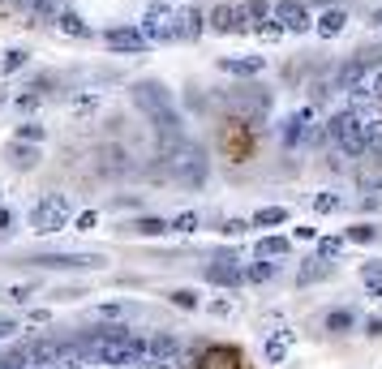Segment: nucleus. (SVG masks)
Listing matches in <instances>:
<instances>
[{
	"label": "nucleus",
	"mask_w": 382,
	"mask_h": 369,
	"mask_svg": "<svg viewBox=\"0 0 382 369\" xmlns=\"http://www.w3.org/2000/svg\"><path fill=\"white\" fill-rule=\"evenodd\" d=\"M163 172H168V181L185 185V189H202L206 185V150L189 138H177L163 146Z\"/></svg>",
	"instance_id": "1"
},
{
	"label": "nucleus",
	"mask_w": 382,
	"mask_h": 369,
	"mask_svg": "<svg viewBox=\"0 0 382 369\" xmlns=\"http://www.w3.org/2000/svg\"><path fill=\"white\" fill-rule=\"evenodd\" d=\"M133 103L146 112V121L168 138V142H177V138H185V125H181V112L172 108V99H168V90H163L159 82H133Z\"/></svg>",
	"instance_id": "2"
},
{
	"label": "nucleus",
	"mask_w": 382,
	"mask_h": 369,
	"mask_svg": "<svg viewBox=\"0 0 382 369\" xmlns=\"http://www.w3.org/2000/svg\"><path fill=\"white\" fill-rule=\"evenodd\" d=\"M86 356L95 365H142V339H133L125 327H103V335L86 339Z\"/></svg>",
	"instance_id": "3"
},
{
	"label": "nucleus",
	"mask_w": 382,
	"mask_h": 369,
	"mask_svg": "<svg viewBox=\"0 0 382 369\" xmlns=\"http://www.w3.org/2000/svg\"><path fill=\"white\" fill-rule=\"evenodd\" d=\"M326 138L335 142V155H348V159H357V155H365V116L344 108L335 112L331 121H326Z\"/></svg>",
	"instance_id": "4"
},
{
	"label": "nucleus",
	"mask_w": 382,
	"mask_h": 369,
	"mask_svg": "<svg viewBox=\"0 0 382 369\" xmlns=\"http://www.w3.org/2000/svg\"><path fill=\"white\" fill-rule=\"evenodd\" d=\"M69 219H73V206H69V198H65V193H47V198H39V202H35V210H30V228H35V232H43V236H52V232L69 228Z\"/></svg>",
	"instance_id": "5"
},
{
	"label": "nucleus",
	"mask_w": 382,
	"mask_h": 369,
	"mask_svg": "<svg viewBox=\"0 0 382 369\" xmlns=\"http://www.w3.org/2000/svg\"><path fill=\"white\" fill-rule=\"evenodd\" d=\"M228 108L237 116H245L249 125H258V121L270 116V90H262V86H237V90H228Z\"/></svg>",
	"instance_id": "6"
},
{
	"label": "nucleus",
	"mask_w": 382,
	"mask_h": 369,
	"mask_svg": "<svg viewBox=\"0 0 382 369\" xmlns=\"http://www.w3.org/2000/svg\"><path fill=\"white\" fill-rule=\"evenodd\" d=\"M142 365H150V369H181V339L177 335L142 339Z\"/></svg>",
	"instance_id": "7"
},
{
	"label": "nucleus",
	"mask_w": 382,
	"mask_h": 369,
	"mask_svg": "<svg viewBox=\"0 0 382 369\" xmlns=\"http://www.w3.org/2000/svg\"><path fill=\"white\" fill-rule=\"evenodd\" d=\"M142 35L150 39V43H168V39H177V9L172 5H150L146 9V18H142Z\"/></svg>",
	"instance_id": "8"
},
{
	"label": "nucleus",
	"mask_w": 382,
	"mask_h": 369,
	"mask_svg": "<svg viewBox=\"0 0 382 369\" xmlns=\"http://www.w3.org/2000/svg\"><path fill=\"white\" fill-rule=\"evenodd\" d=\"M35 267H47V271H95V267H103V253H39V258H30Z\"/></svg>",
	"instance_id": "9"
},
{
	"label": "nucleus",
	"mask_w": 382,
	"mask_h": 369,
	"mask_svg": "<svg viewBox=\"0 0 382 369\" xmlns=\"http://www.w3.org/2000/svg\"><path fill=\"white\" fill-rule=\"evenodd\" d=\"M95 168H99V176H125V172L133 168V159H129V150H125V146L107 142V146L95 150Z\"/></svg>",
	"instance_id": "10"
},
{
	"label": "nucleus",
	"mask_w": 382,
	"mask_h": 369,
	"mask_svg": "<svg viewBox=\"0 0 382 369\" xmlns=\"http://www.w3.org/2000/svg\"><path fill=\"white\" fill-rule=\"evenodd\" d=\"M331 86H335V90H348V95H352V90H361V86H369V65H365L361 52H357L352 61H344V65L335 69Z\"/></svg>",
	"instance_id": "11"
},
{
	"label": "nucleus",
	"mask_w": 382,
	"mask_h": 369,
	"mask_svg": "<svg viewBox=\"0 0 382 369\" xmlns=\"http://www.w3.org/2000/svg\"><path fill=\"white\" fill-rule=\"evenodd\" d=\"M103 43L112 47V52H146V35L142 26H112V30H103Z\"/></svg>",
	"instance_id": "12"
},
{
	"label": "nucleus",
	"mask_w": 382,
	"mask_h": 369,
	"mask_svg": "<svg viewBox=\"0 0 382 369\" xmlns=\"http://www.w3.org/2000/svg\"><path fill=\"white\" fill-rule=\"evenodd\" d=\"M275 22L284 30H309L314 26V13L301 5V0H280V5H275Z\"/></svg>",
	"instance_id": "13"
},
{
	"label": "nucleus",
	"mask_w": 382,
	"mask_h": 369,
	"mask_svg": "<svg viewBox=\"0 0 382 369\" xmlns=\"http://www.w3.org/2000/svg\"><path fill=\"white\" fill-rule=\"evenodd\" d=\"M206 279L220 284V288H237V284H245V271L237 267V258H215L206 267Z\"/></svg>",
	"instance_id": "14"
},
{
	"label": "nucleus",
	"mask_w": 382,
	"mask_h": 369,
	"mask_svg": "<svg viewBox=\"0 0 382 369\" xmlns=\"http://www.w3.org/2000/svg\"><path fill=\"white\" fill-rule=\"evenodd\" d=\"M206 22H210V30H220V35H241L245 30V18H241L237 5H215Z\"/></svg>",
	"instance_id": "15"
},
{
	"label": "nucleus",
	"mask_w": 382,
	"mask_h": 369,
	"mask_svg": "<svg viewBox=\"0 0 382 369\" xmlns=\"http://www.w3.org/2000/svg\"><path fill=\"white\" fill-rule=\"evenodd\" d=\"M314 125V108H301L284 121V146H305V129Z\"/></svg>",
	"instance_id": "16"
},
{
	"label": "nucleus",
	"mask_w": 382,
	"mask_h": 369,
	"mask_svg": "<svg viewBox=\"0 0 382 369\" xmlns=\"http://www.w3.org/2000/svg\"><path fill=\"white\" fill-rule=\"evenodd\" d=\"M220 69L224 73H237V78H258V73H266V61L262 56H224Z\"/></svg>",
	"instance_id": "17"
},
{
	"label": "nucleus",
	"mask_w": 382,
	"mask_h": 369,
	"mask_svg": "<svg viewBox=\"0 0 382 369\" xmlns=\"http://www.w3.org/2000/svg\"><path fill=\"white\" fill-rule=\"evenodd\" d=\"M331 258H314V262H305V267L297 271V284L301 288H309V284H322V279H331Z\"/></svg>",
	"instance_id": "18"
},
{
	"label": "nucleus",
	"mask_w": 382,
	"mask_h": 369,
	"mask_svg": "<svg viewBox=\"0 0 382 369\" xmlns=\"http://www.w3.org/2000/svg\"><path fill=\"white\" fill-rule=\"evenodd\" d=\"M26 5V26H39V22H56V13H61V0H22Z\"/></svg>",
	"instance_id": "19"
},
{
	"label": "nucleus",
	"mask_w": 382,
	"mask_h": 369,
	"mask_svg": "<svg viewBox=\"0 0 382 369\" xmlns=\"http://www.w3.org/2000/svg\"><path fill=\"white\" fill-rule=\"evenodd\" d=\"M5 155H9V164H13V168H35V164H39V142H22V138H13V146H9Z\"/></svg>",
	"instance_id": "20"
},
{
	"label": "nucleus",
	"mask_w": 382,
	"mask_h": 369,
	"mask_svg": "<svg viewBox=\"0 0 382 369\" xmlns=\"http://www.w3.org/2000/svg\"><path fill=\"white\" fill-rule=\"evenodd\" d=\"M292 339H297V331H288V327H280L275 335L266 339V361L270 365H280L284 356H288V348H292Z\"/></svg>",
	"instance_id": "21"
},
{
	"label": "nucleus",
	"mask_w": 382,
	"mask_h": 369,
	"mask_svg": "<svg viewBox=\"0 0 382 369\" xmlns=\"http://www.w3.org/2000/svg\"><path fill=\"white\" fill-rule=\"evenodd\" d=\"M198 35H202V13L193 5L177 9V39H198Z\"/></svg>",
	"instance_id": "22"
},
{
	"label": "nucleus",
	"mask_w": 382,
	"mask_h": 369,
	"mask_svg": "<svg viewBox=\"0 0 382 369\" xmlns=\"http://www.w3.org/2000/svg\"><path fill=\"white\" fill-rule=\"evenodd\" d=\"M202 369H241V352L237 348H210L202 356Z\"/></svg>",
	"instance_id": "23"
},
{
	"label": "nucleus",
	"mask_w": 382,
	"mask_h": 369,
	"mask_svg": "<svg viewBox=\"0 0 382 369\" xmlns=\"http://www.w3.org/2000/svg\"><path fill=\"white\" fill-rule=\"evenodd\" d=\"M56 30H61V35H69V39H90V35H95V30H90L78 13H69V9H61V13H56Z\"/></svg>",
	"instance_id": "24"
},
{
	"label": "nucleus",
	"mask_w": 382,
	"mask_h": 369,
	"mask_svg": "<svg viewBox=\"0 0 382 369\" xmlns=\"http://www.w3.org/2000/svg\"><path fill=\"white\" fill-rule=\"evenodd\" d=\"M344 26H348V9H326V13L318 18V35H322V39H335Z\"/></svg>",
	"instance_id": "25"
},
{
	"label": "nucleus",
	"mask_w": 382,
	"mask_h": 369,
	"mask_svg": "<svg viewBox=\"0 0 382 369\" xmlns=\"http://www.w3.org/2000/svg\"><path fill=\"white\" fill-rule=\"evenodd\" d=\"M237 9H241V18H245V30H249V26H262V22L270 18L266 0H245V5H237Z\"/></svg>",
	"instance_id": "26"
},
{
	"label": "nucleus",
	"mask_w": 382,
	"mask_h": 369,
	"mask_svg": "<svg viewBox=\"0 0 382 369\" xmlns=\"http://www.w3.org/2000/svg\"><path fill=\"white\" fill-rule=\"evenodd\" d=\"M253 253H258L262 262H270V258H284V253H288V236H262V241L253 245Z\"/></svg>",
	"instance_id": "27"
},
{
	"label": "nucleus",
	"mask_w": 382,
	"mask_h": 369,
	"mask_svg": "<svg viewBox=\"0 0 382 369\" xmlns=\"http://www.w3.org/2000/svg\"><path fill=\"white\" fill-rule=\"evenodd\" d=\"M253 224L258 228H280V224H288V210L284 206H262L258 215H253Z\"/></svg>",
	"instance_id": "28"
},
{
	"label": "nucleus",
	"mask_w": 382,
	"mask_h": 369,
	"mask_svg": "<svg viewBox=\"0 0 382 369\" xmlns=\"http://www.w3.org/2000/svg\"><path fill=\"white\" fill-rule=\"evenodd\" d=\"M133 232H138V236H163V232H172V224H168V219H155V215H142V219L133 224Z\"/></svg>",
	"instance_id": "29"
},
{
	"label": "nucleus",
	"mask_w": 382,
	"mask_h": 369,
	"mask_svg": "<svg viewBox=\"0 0 382 369\" xmlns=\"http://www.w3.org/2000/svg\"><path fill=\"white\" fill-rule=\"evenodd\" d=\"M361 284L374 296H382V262H365V267H361Z\"/></svg>",
	"instance_id": "30"
},
{
	"label": "nucleus",
	"mask_w": 382,
	"mask_h": 369,
	"mask_svg": "<svg viewBox=\"0 0 382 369\" xmlns=\"http://www.w3.org/2000/svg\"><path fill=\"white\" fill-rule=\"evenodd\" d=\"M352 322H357V318H352V309H331V313H326V331H335V335L348 331Z\"/></svg>",
	"instance_id": "31"
},
{
	"label": "nucleus",
	"mask_w": 382,
	"mask_h": 369,
	"mask_svg": "<svg viewBox=\"0 0 382 369\" xmlns=\"http://www.w3.org/2000/svg\"><path fill=\"white\" fill-rule=\"evenodd\" d=\"M340 206H344L340 193H318V198H314V210H318V215H335Z\"/></svg>",
	"instance_id": "32"
},
{
	"label": "nucleus",
	"mask_w": 382,
	"mask_h": 369,
	"mask_svg": "<svg viewBox=\"0 0 382 369\" xmlns=\"http://www.w3.org/2000/svg\"><path fill=\"white\" fill-rule=\"evenodd\" d=\"M245 279H249V284H266V279H275V262H258V267L245 271Z\"/></svg>",
	"instance_id": "33"
},
{
	"label": "nucleus",
	"mask_w": 382,
	"mask_h": 369,
	"mask_svg": "<svg viewBox=\"0 0 382 369\" xmlns=\"http://www.w3.org/2000/svg\"><path fill=\"white\" fill-rule=\"evenodd\" d=\"M340 249H344V236H322L318 241V258H340Z\"/></svg>",
	"instance_id": "34"
},
{
	"label": "nucleus",
	"mask_w": 382,
	"mask_h": 369,
	"mask_svg": "<svg viewBox=\"0 0 382 369\" xmlns=\"http://www.w3.org/2000/svg\"><path fill=\"white\" fill-rule=\"evenodd\" d=\"M172 232H181V236L198 232V215H193V210H185V215H177V219H172Z\"/></svg>",
	"instance_id": "35"
},
{
	"label": "nucleus",
	"mask_w": 382,
	"mask_h": 369,
	"mask_svg": "<svg viewBox=\"0 0 382 369\" xmlns=\"http://www.w3.org/2000/svg\"><path fill=\"white\" fill-rule=\"evenodd\" d=\"M26 61H30L26 52H22V47H13L9 56H5V73H18V69H26Z\"/></svg>",
	"instance_id": "36"
},
{
	"label": "nucleus",
	"mask_w": 382,
	"mask_h": 369,
	"mask_svg": "<svg viewBox=\"0 0 382 369\" xmlns=\"http://www.w3.org/2000/svg\"><path fill=\"white\" fill-rule=\"evenodd\" d=\"M258 35H262V39H270V43H275V39H280V35H284V26H280V22H275V13H270V18H266V22H262V26H258Z\"/></svg>",
	"instance_id": "37"
},
{
	"label": "nucleus",
	"mask_w": 382,
	"mask_h": 369,
	"mask_svg": "<svg viewBox=\"0 0 382 369\" xmlns=\"http://www.w3.org/2000/svg\"><path fill=\"white\" fill-rule=\"evenodd\" d=\"M374 236H378V232H374L369 224H357V228H348V241H357V245H369Z\"/></svg>",
	"instance_id": "38"
},
{
	"label": "nucleus",
	"mask_w": 382,
	"mask_h": 369,
	"mask_svg": "<svg viewBox=\"0 0 382 369\" xmlns=\"http://www.w3.org/2000/svg\"><path fill=\"white\" fill-rule=\"evenodd\" d=\"M172 305H177V309H198V296H193L189 288H177V292H172Z\"/></svg>",
	"instance_id": "39"
},
{
	"label": "nucleus",
	"mask_w": 382,
	"mask_h": 369,
	"mask_svg": "<svg viewBox=\"0 0 382 369\" xmlns=\"http://www.w3.org/2000/svg\"><path fill=\"white\" fill-rule=\"evenodd\" d=\"M99 103H103V95H99V90H90V95H82V99L73 103V112H90V108H99Z\"/></svg>",
	"instance_id": "40"
},
{
	"label": "nucleus",
	"mask_w": 382,
	"mask_h": 369,
	"mask_svg": "<svg viewBox=\"0 0 382 369\" xmlns=\"http://www.w3.org/2000/svg\"><path fill=\"white\" fill-rule=\"evenodd\" d=\"M18 138H22V142H43V125H22Z\"/></svg>",
	"instance_id": "41"
},
{
	"label": "nucleus",
	"mask_w": 382,
	"mask_h": 369,
	"mask_svg": "<svg viewBox=\"0 0 382 369\" xmlns=\"http://www.w3.org/2000/svg\"><path fill=\"white\" fill-rule=\"evenodd\" d=\"M0 369H30V365H26V352H18V356H0Z\"/></svg>",
	"instance_id": "42"
},
{
	"label": "nucleus",
	"mask_w": 382,
	"mask_h": 369,
	"mask_svg": "<svg viewBox=\"0 0 382 369\" xmlns=\"http://www.w3.org/2000/svg\"><path fill=\"white\" fill-rule=\"evenodd\" d=\"M245 228H249L245 219H228V224H224L220 232H224V236H245Z\"/></svg>",
	"instance_id": "43"
},
{
	"label": "nucleus",
	"mask_w": 382,
	"mask_h": 369,
	"mask_svg": "<svg viewBox=\"0 0 382 369\" xmlns=\"http://www.w3.org/2000/svg\"><path fill=\"white\" fill-rule=\"evenodd\" d=\"M95 219H99V215H95V210H86V215H78V232H86V228H95Z\"/></svg>",
	"instance_id": "44"
},
{
	"label": "nucleus",
	"mask_w": 382,
	"mask_h": 369,
	"mask_svg": "<svg viewBox=\"0 0 382 369\" xmlns=\"http://www.w3.org/2000/svg\"><path fill=\"white\" fill-rule=\"evenodd\" d=\"M9 301H30V288H22V284H18V288H9Z\"/></svg>",
	"instance_id": "45"
},
{
	"label": "nucleus",
	"mask_w": 382,
	"mask_h": 369,
	"mask_svg": "<svg viewBox=\"0 0 382 369\" xmlns=\"http://www.w3.org/2000/svg\"><path fill=\"white\" fill-rule=\"evenodd\" d=\"M35 103H39V95H22V99H18V108H22V112H30Z\"/></svg>",
	"instance_id": "46"
},
{
	"label": "nucleus",
	"mask_w": 382,
	"mask_h": 369,
	"mask_svg": "<svg viewBox=\"0 0 382 369\" xmlns=\"http://www.w3.org/2000/svg\"><path fill=\"white\" fill-rule=\"evenodd\" d=\"M369 95H374V99H382V73H378V78H369Z\"/></svg>",
	"instance_id": "47"
},
{
	"label": "nucleus",
	"mask_w": 382,
	"mask_h": 369,
	"mask_svg": "<svg viewBox=\"0 0 382 369\" xmlns=\"http://www.w3.org/2000/svg\"><path fill=\"white\" fill-rule=\"evenodd\" d=\"M9 335H13V322H9V318H0V339H9Z\"/></svg>",
	"instance_id": "48"
},
{
	"label": "nucleus",
	"mask_w": 382,
	"mask_h": 369,
	"mask_svg": "<svg viewBox=\"0 0 382 369\" xmlns=\"http://www.w3.org/2000/svg\"><path fill=\"white\" fill-rule=\"evenodd\" d=\"M9 224H13V215H9V210H5V206H0V232H5Z\"/></svg>",
	"instance_id": "49"
},
{
	"label": "nucleus",
	"mask_w": 382,
	"mask_h": 369,
	"mask_svg": "<svg viewBox=\"0 0 382 369\" xmlns=\"http://www.w3.org/2000/svg\"><path fill=\"white\" fill-rule=\"evenodd\" d=\"M369 335H382V318H369V327H365Z\"/></svg>",
	"instance_id": "50"
},
{
	"label": "nucleus",
	"mask_w": 382,
	"mask_h": 369,
	"mask_svg": "<svg viewBox=\"0 0 382 369\" xmlns=\"http://www.w3.org/2000/svg\"><path fill=\"white\" fill-rule=\"evenodd\" d=\"M369 22H374V30L382 35V9H374V18H369Z\"/></svg>",
	"instance_id": "51"
},
{
	"label": "nucleus",
	"mask_w": 382,
	"mask_h": 369,
	"mask_svg": "<svg viewBox=\"0 0 382 369\" xmlns=\"http://www.w3.org/2000/svg\"><path fill=\"white\" fill-rule=\"evenodd\" d=\"M0 103H5V99H0Z\"/></svg>",
	"instance_id": "52"
}]
</instances>
